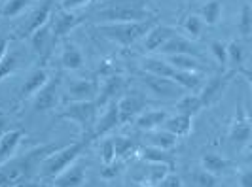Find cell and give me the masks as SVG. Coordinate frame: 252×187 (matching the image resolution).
Segmentation results:
<instances>
[{"instance_id": "1", "label": "cell", "mask_w": 252, "mask_h": 187, "mask_svg": "<svg viewBox=\"0 0 252 187\" xmlns=\"http://www.w3.org/2000/svg\"><path fill=\"white\" fill-rule=\"evenodd\" d=\"M95 19L102 23H133L154 19L146 8V0H106L95 12Z\"/></svg>"}, {"instance_id": "2", "label": "cell", "mask_w": 252, "mask_h": 187, "mask_svg": "<svg viewBox=\"0 0 252 187\" xmlns=\"http://www.w3.org/2000/svg\"><path fill=\"white\" fill-rule=\"evenodd\" d=\"M89 144H91V138L84 136L82 140L72 142L68 146H59L53 153H50L44 161L40 162V168H38L40 176L46 178V180H53L55 176L61 174L64 168H68L72 162L78 161L82 151L86 150Z\"/></svg>"}, {"instance_id": "3", "label": "cell", "mask_w": 252, "mask_h": 187, "mask_svg": "<svg viewBox=\"0 0 252 187\" xmlns=\"http://www.w3.org/2000/svg\"><path fill=\"white\" fill-rule=\"evenodd\" d=\"M154 25H158L156 17L146 21H133V23H102V25H97V30L110 42H116L120 46H133L140 38L146 36Z\"/></svg>"}, {"instance_id": "4", "label": "cell", "mask_w": 252, "mask_h": 187, "mask_svg": "<svg viewBox=\"0 0 252 187\" xmlns=\"http://www.w3.org/2000/svg\"><path fill=\"white\" fill-rule=\"evenodd\" d=\"M97 104L95 100H84V102H68L63 112L57 113L59 119H68L80 127L84 136L91 138V131L97 121ZM93 142V140H91Z\"/></svg>"}, {"instance_id": "5", "label": "cell", "mask_w": 252, "mask_h": 187, "mask_svg": "<svg viewBox=\"0 0 252 187\" xmlns=\"http://www.w3.org/2000/svg\"><path fill=\"white\" fill-rule=\"evenodd\" d=\"M140 83L146 87V91L158 97V99H180L184 95V89L178 87L177 83L169 78H159V76L142 74Z\"/></svg>"}, {"instance_id": "6", "label": "cell", "mask_w": 252, "mask_h": 187, "mask_svg": "<svg viewBox=\"0 0 252 187\" xmlns=\"http://www.w3.org/2000/svg\"><path fill=\"white\" fill-rule=\"evenodd\" d=\"M61 80L59 78H50L46 85L32 97V108L34 112H53L59 106L61 100Z\"/></svg>"}, {"instance_id": "7", "label": "cell", "mask_w": 252, "mask_h": 187, "mask_svg": "<svg viewBox=\"0 0 252 187\" xmlns=\"http://www.w3.org/2000/svg\"><path fill=\"white\" fill-rule=\"evenodd\" d=\"M84 21V15L78 12H68V10H57V12L51 13V40H53V46L64 38L66 34H70V30H74L76 27Z\"/></svg>"}, {"instance_id": "8", "label": "cell", "mask_w": 252, "mask_h": 187, "mask_svg": "<svg viewBox=\"0 0 252 187\" xmlns=\"http://www.w3.org/2000/svg\"><path fill=\"white\" fill-rule=\"evenodd\" d=\"M99 80H86L76 78L64 85V99L66 102H84V100H95L99 95Z\"/></svg>"}, {"instance_id": "9", "label": "cell", "mask_w": 252, "mask_h": 187, "mask_svg": "<svg viewBox=\"0 0 252 187\" xmlns=\"http://www.w3.org/2000/svg\"><path fill=\"white\" fill-rule=\"evenodd\" d=\"M249 142H251V119H249V113L245 110V106L239 104L235 119H233L231 129H229V144L233 150L241 151L243 148L249 146Z\"/></svg>"}, {"instance_id": "10", "label": "cell", "mask_w": 252, "mask_h": 187, "mask_svg": "<svg viewBox=\"0 0 252 187\" xmlns=\"http://www.w3.org/2000/svg\"><path fill=\"white\" fill-rule=\"evenodd\" d=\"M233 76H235L233 72H227V74H218V76H213L211 80H207V83L203 85L201 93H199L203 108L215 104L218 99H222V95L226 93V89L231 83V78Z\"/></svg>"}, {"instance_id": "11", "label": "cell", "mask_w": 252, "mask_h": 187, "mask_svg": "<svg viewBox=\"0 0 252 187\" xmlns=\"http://www.w3.org/2000/svg\"><path fill=\"white\" fill-rule=\"evenodd\" d=\"M124 89H126V78L122 74H112L102 78V85H99V95L95 99L97 108H102L108 102L116 100V95H122Z\"/></svg>"}, {"instance_id": "12", "label": "cell", "mask_w": 252, "mask_h": 187, "mask_svg": "<svg viewBox=\"0 0 252 187\" xmlns=\"http://www.w3.org/2000/svg\"><path fill=\"white\" fill-rule=\"evenodd\" d=\"M51 13H53V2L46 0L42 6H38L34 12L29 15L27 23L23 25V28L19 30L17 38H29L32 32H36L40 27H44L51 19Z\"/></svg>"}, {"instance_id": "13", "label": "cell", "mask_w": 252, "mask_h": 187, "mask_svg": "<svg viewBox=\"0 0 252 187\" xmlns=\"http://www.w3.org/2000/svg\"><path fill=\"white\" fill-rule=\"evenodd\" d=\"M118 106V119H120V125L129 123V121H135L140 113L144 112V106L146 102L140 97H135V95H127V97H122V99L116 102Z\"/></svg>"}, {"instance_id": "14", "label": "cell", "mask_w": 252, "mask_h": 187, "mask_svg": "<svg viewBox=\"0 0 252 187\" xmlns=\"http://www.w3.org/2000/svg\"><path fill=\"white\" fill-rule=\"evenodd\" d=\"M48 80H50V74H48L46 68H40V66H38V68H32V70L25 76V81H23V85L19 89V102L32 99L38 91L46 85Z\"/></svg>"}, {"instance_id": "15", "label": "cell", "mask_w": 252, "mask_h": 187, "mask_svg": "<svg viewBox=\"0 0 252 187\" xmlns=\"http://www.w3.org/2000/svg\"><path fill=\"white\" fill-rule=\"evenodd\" d=\"M106 110L102 112V115L95 121V127L91 131V140H97V138L108 134L112 129H116L120 125V119H118V106H116V100L108 102L104 106Z\"/></svg>"}, {"instance_id": "16", "label": "cell", "mask_w": 252, "mask_h": 187, "mask_svg": "<svg viewBox=\"0 0 252 187\" xmlns=\"http://www.w3.org/2000/svg\"><path fill=\"white\" fill-rule=\"evenodd\" d=\"M161 53L163 55H189V57H195V59H201V50L191 42L188 38H182L175 34L173 38L167 40L163 48H161Z\"/></svg>"}, {"instance_id": "17", "label": "cell", "mask_w": 252, "mask_h": 187, "mask_svg": "<svg viewBox=\"0 0 252 187\" xmlns=\"http://www.w3.org/2000/svg\"><path fill=\"white\" fill-rule=\"evenodd\" d=\"M86 182V170L82 162L74 161L68 168H64L59 176L53 178L55 187H80Z\"/></svg>"}, {"instance_id": "18", "label": "cell", "mask_w": 252, "mask_h": 187, "mask_svg": "<svg viewBox=\"0 0 252 187\" xmlns=\"http://www.w3.org/2000/svg\"><path fill=\"white\" fill-rule=\"evenodd\" d=\"M31 48L36 53L40 59H46L50 55L51 48H53V40H51V23L48 21L44 27H40L36 32H32L31 36Z\"/></svg>"}, {"instance_id": "19", "label": "cell", "mask_w": 252, "mask_h": 187, "mask_svg": "<svg viewBox=\"0 0 252 187\" xmlns=\"http://www.w3.org/2000/svg\"><path fill=\"white\" fill-rule=\"evenodd\" d=\"M177 34L173 27L167 25H154L148 30V34L144 36V50L146 51H159L167 44L169 38Z\"/></svg>"}, {"instance_id": "20", "label": "cell", "mask_w": 252, "mask_h": 187, "mask_svg": "<svg viewBox=\"0 0 252 187\" xmlns=\"http://www.w3.org/2000/svg\"><path fill=\"white\" fill-rule=\"evenodd\" d=\"M25 133L21 129H10L4 136L0 138V164L8 162L12 157H15V151L19 148Z\"/></svg>"}, {"instance_id": "21", "label": "cell", "mask_w": 252, "mask_h": 187, "mask_svg": "<svg viewBox=\"0 0 252 187\" xmlns=\"http://www.w3.org/2000/svg\"><path fill=\"white\" fill-rule=\"evenodd\" d=\"M139 155H140V159L146 161L148 164H165V166H169L171 170H175V166H177L175 157L167 150H159V148H154V146H146V148H139Z\"/></svg>"}, {"instance_id": "22", "label": "cell", "mask_w": 252, "mask_h": 187, "mask_svg": "<svg viewBox=\"0 0 252 187\" xmlns=\"http://www.w3.org/2000/svg\"><path fill=\"white\" fill-rule=\"evenodd\" d=\"M23 61H25L23 51L21 50H10V46H8V50H6L4 57H2V61H0V81H4L8 76L15 74V72L21 68Z\"/></svg>"}, {"instance_id": "23", "label": "cell", "mask_w": 252, "mask_h": 187, "mask_svg": "<svg viewBox=\"0 0 252 187\" xmlns=\"http://www.w3.org/2000/svg\"><path fill=\"white\" fill-rule=\"evenodd\" d=\"M227 50V64L231 66V72L233 74H243L249 78V70H245V48L239 40H231L229 44H226Z\"/></svg>"}, {"instance_id": "24", "label": "cell", "mask_w": 252, "mask_h": 187, "mask_svg": "<svg viewBox=\"0 0 252 187\" xmlns=\"http://www.w3.org/2000/svg\"><path fill=\"white\" fill-rule=\"evenodd\" d=\"M61 64L66 70H80L86 64V57L74 42H64L61 51Z\"/></svg>"}, {"instance_id": "25", "label": "cell", "mask_w": 252, "mask_h": 187, "mask_svg": "<svg viewBox=\"0 0 252 187\" xmlns=\"http://www.w3.org/2000/svg\"><path fill=\"white\" fill-rule=\"evenodd\" d=\"M167 117H169V113L165 110H146L135 119V125L139 127L140 131L150 133V131H156V129H161Z\"/></svg>"}, {"instance_id": "26", "label": "cell", "mask_w": 252, "mask_h": 187, "mask_svg": "<svg viewBox=\"0 0 252 187\" xmlns=\"http://www.w3.org/2000/svg\"><path fill=\"white\" fill-rule=\"evenodd\" d=\"M191 125H193V117L177 113V115H169V117L165 119L163 129L165 131H169L171 134H175L177 138H184L189 134Z\"/></svg>"}, {"instance_id": "27", "label": "cell", "mask_w": 252, "mask_h": 187, "mask_svg": "<svg viewBox=\"0 0 252 187\" xmlns=\"http://www.w3.org/2000/svg\"><path fill=\"white\" fill-rule=\"evenodd\" d=\"M142 70L146 72V74H152V76H159V78H173L175 74V68L167 62V59L163 57H146V59H142Z\"/></svg>"}, {"instance_id": "28", "label": "cell", "mask_w": 252, "mask_h": 187, "mask_svg": "<svg viewBox=\"0 0 252 187\" xmlns=\"http://www.w3.org/2000/svg\"><path fill=\"white\" fill-rule=\"evenodd\" d=\"M201 168L203 170H207L209 174L213 176H222L227 172V168H229V161L224 159L222 155H218V153H203L201 155Z\"/></svg>"}, {"instance_id": "29", "label": "cell", "mask_w": 252, "mask_h": 187, "mask_svg": "<svg viewBox=\"0 0 252 187\" xmlns=\"http://www.w3.org/2000/svg\"><path fill=\"white\" fill-rule=\"evenodd\" d=\"M167 62L175 70H184V72H197L199 74L205 70L201 59H195V57H189V55H169Z\"/></svg>"}, {"instance_id": "30", "label": "cell", "mask_w": 252, "mask_h": 187, "mask_svg": "<svg viewBox=\"0 0 252 187\" xmlns=\"http://www.w3.org/2000/svg\"><path fill=\"white\" fill-rule=\"evenodd\" d=\"M197 15L201 17L203 25H218V21L222 17V0H211V2L203 4Z\"/></svg>"}, {"instance_id": "31", "label": "cell", "mask_w": 252, "mask_h": 187, "mask_svg": "<svg viewBox=\"0 0 252 187\" xmlns=\"http://www.w3.org/2000/svg\"><path fill=\"white\" fill-rule=\"evenodd\" d=\"M177 110L178 113H182V115H189V117H193V115H197V113L203 110V102L199 99V95H191V93H184L177 102Z\"/></svg>"}, {"instance_id": "32", "label": "cell", "mask_w": 252, "mask_h": 187, "mask_svg": "<svg viewBox=\"0 0 252 187\" xmlns=\"http://www.w3.org/2000/svg\"><path fill=\"white\" fill-rule=\"evenodd\" d=\"M178 87H182L184 91H197L201 87L203 78L197 72H184V70H175V74L171 78Z\"/></svg>"}, {"instance_id": "33", "label": "cell", "mask_w": 252, "mask_h": 187, "mask_svg": "<svg viewBox=\"0 0 252 187\" xmlns=\"http://www.w3.org/2000/svg\"><path fill=\"white\" fill-rule=\"evenodd\" d=\"M148 142H150V146H154V148L169 151L177 146L178 138L175 134H171L169 131H165V129H156V131H150Z\"/></svg>"}, {"instance_id": "34", "label": "cell", "mask_w": 252, "mask_h": 187, "mask_svg": "<svg viewBox=\"0 0 252 187\" xmlns=\"http://www.w3.org/2000/svg\"><path fill=\"white\" fill-rule=\"evenodd\" d=\"M112 144H114V151H116V159H129L133 155L139 153V146L135 140L126 136H116L112 138Z\"/></svg>"}, {"instance_id": "35", "label": "cell", "mask_w": 252, "mask_h": 187, "mask_svg": "<svg viewBox=\"0 0 252 187\" xmlns=\"http://www.w3.org/2000/svg\"><path fill=\"white\" fill-rule=\"evenodd\" d=\"M171 172V168L169 166H165V164H150L148 166V170L144 172V180H142V184L144 187H156L161 180H163L165 176Z\"/></svg>"}, {"instance_id": "36", "label": "cell", "mask_w": 252, "mask_h": 187, "mask_svg": "<svg viewBox=\"0 0 252 187\" xmlns=\"http://www.w3.org/2000/svg\"><path fill=\"white\" fill-rule=\"evenodd\" d=\"M182 30L188 34V38H199L201 36V30H203V21L201 17L197 15V13H189L184 17V21H182Z\"/></svg>"}, {"instance_id": "37", "label": "cell", "mask_w": 252, "mask_h": 187, "mask_svg": "<svg viewBox=\"0 0 252 187\" xmlns=\"http://www.w3.org/2000/svg\"><path fill=\"white\" fill-rule=\"evenodd\" d=\"M237 28H239L241 36L245 38V40H249V38H251V34H252V8H251V4H245V6L241 8Z\"/></svg>"}, {"instance_id": "38", "label": "cell", "mask_w": 252, "mask_h": 187, "mask_svg": "<svg viewBox=\"0 0 252 187\" xmlns=\"http://www.w3.org/2000/svg\"><path fill=\"white\" fill-rule=\"evenodd\" d=\"M31 2L32 0H8L4 4V8L0 10V15H4V17H15V15H19L21 12H25V8H29Z\"/></svg>"}, {"instance_id": "39", "label": "cell", "mask_w": 252, "mask_h": 187, "mask_svg": "<svg viewBox=\"0 0 252 187\" xmlns=\"http://www.w3.org/2000/svg\"><path fill=\"white\" fill-rule=\"evenodd\" d=\"M211 53L215 57V61L224 68L227 66V50H226V44L220 42V40H213L211 42Z\"/></svg>"}, {"instance_id": "40", "label": "cell", "mask_w": 252, "mask_h": 187, "mask_svg": "<svg viewBox=\"0 0 252 187\" xmlns=\"http://www.w3.org/2000/svg\"><path fill=\"white\" fill-rule=\"evenodd\" d=\"M216 182H218V178L209 174L203 168H197L193 172V184H195V187H216Z\"/></svg>"}, {"instance_id": "41", "label": "cell", "mask_w": 252, "mask_h": 187, "mask_svg": "<svg viewBox=\"0 0 252 187\" xmlns=\"http://www.w3.org/2000/svg\"><path fill=\"white\" fill-rule=\"evenodd\" d=\"M101 157L104 164H112L116 161V151H114V144H112V138L110 140H104L101 146Z\"/></svg>"}, {"instance_id": "42", "label": "cell", "mask_w": 252, "mask_h": 187, "mask_svg": "<svg viewBox=\"0 0 252 187\" xmlns=\"http://www.w3.org/2000/svg\"><path fill=\"white\" fill-rule=\"evenodd\" d=\"M156 187H182V180H180V176L171 170Z\"/></svg>"}, {"instance_id": "43", "label": "cell", "mask_w": 252, "mask_h": 187, "mask_svg": "<svg viewBox=\"0 0 252 187\" xmlns=\"http://www.w3.org/2000/svg\"><path fill=\"white\" fill-rule=\"evenodd\" d=\"M91 0H61V10H68V12H74L78 8H84L88 6Z\"/></svg>"}, {"instance_id": "44", "label": "cell", "mask_w": 252, "mask_h": 187, "mask_svg": "<svg viewBox=\"0 0 252 187\" xmlns=\"http://www.w3.org/2000/svg\"><path fill=\"white\" fill-rule=\"evenodd\" d=\"M120 172V164H116V161L112 164H104V168L101 170V178L102 180H114Z\"/></svg>"}, {"instance_id": "45", "label": "cell", "mask_w": 252, "mask_h": 187, "mask_svg": "<svg viewBox=\"0 0 252 187\" xmlns=\"http://www.w3.org/2000/svg\"><path fill=\"white\" fill-rule=\"evenodd\" d=\"M239 186L241 187H252V170L251 168H245L239 176Z\"/></svg>"}, {"instance_id": "46", "label": "cell", "mask_w": 252, "mask_h": 187, "mask_svg": "<svg viewBox=\"0 0 252 187\" xmlns=\"http://www.w3.org/2000/svg\"><path fill=\"white\" fill-rule=\"evenodd\" d=\"M8 131H10V123H8V119H6V117H0V138L4 136Z\"/></svg>"}, {"instance_id": "47", "label": "cell", "mask_w": 252, "mask_h": 187, "mask_svg": "<svg viewBox=\"0 0 252 187\" xmlns=\"http://www.w3.org/2000/svg\"><path fill=\"white\" fill-rule=\"evenodd\" d=\"M8 46H10V40H6V38H0V61H2L4 53H6V50H8Z\"/></svg>"}]
</instances>
